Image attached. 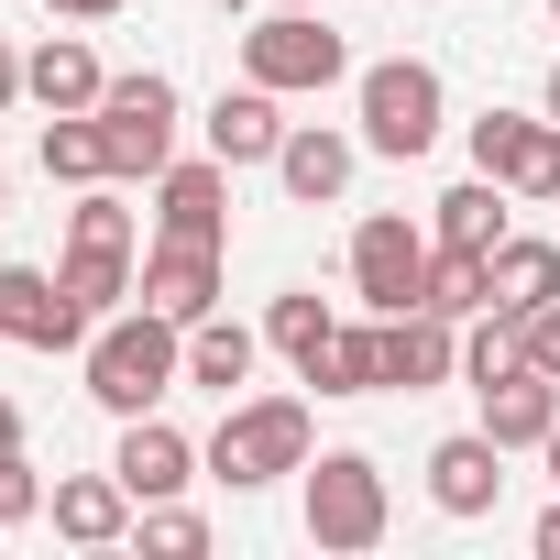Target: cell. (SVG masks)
Wrapping results in <instances>:
<instances>
[{"label": "cell", "instance_id": "cell-1", "mask_svg": "<svg viewBox=\"0 0 560 560\" xmlns=\"http://www.w3.org/2000/svg\"><path fill=\"white\" fill-rule=\"evenodd\" d=\"M187 385V330L165 319V308H132V319H100L89 330V396L110 407V418H143V407H165Z\"/></svg>", "mask_w": 560, "mask_h": 560}, {"label": "cell", "instance_id": "cell-2", "mask_svg": "<svg viewBox=\"0 0 560 560\" xmlns=\"http://www.w3.org/2000/svg\"><path fill=\"white\" fill-rule=\"evenodd\" d=\"M308 451H319L308 396H231V418L209 429V472H220L231 494H253V483H275V472H308Z\"/></svg>", "mask_w": 560, "mask_h": 560}, {"label": "cell", "instance_id": "cell-3", "mask_svg": "<svg viewBox=\"0 0 560 560\" xmlns=\"http://www.w3.org/2000/svg\"><path fill=\"white\" fill-rule=\"evenodd\" d=\"M352 110H363V154L418 165V154L440 143V121H451V89H440V67H429V56H385V67H363V78H352Z\"/></svg>", "mask_w": 560, "mask_h": 560}, {"label": "cell", "instance_id": "cell-4", "mask_svg": "<svg viewBox=\"0 0 560 560\" xmlns=\"http://www.w3.org/2000/svg\"><path fill=\"white\" fill-rule=\"evenodd\" d=\"M242 78H264L275 100H308V89H341L352 78V45L319 23V12H264L242 34Z\"/></svg>", "mask_w": 560, "mask_h": 560}, {"label": "cell", "instance_id": "cell-5", "mask_svg": "<svg viewBox=\"0 0 560 560\" xmlns=\"http://www.w3.org/2000/svg\"><path fill=\"white\" fill-rule=\"evenodd\" d=\"M100 132H110V187L121 176H165L176 165V78L165 67H132L100 89Z\"/></svg>", "mask_w": 560, "mask_h": 560}, {"label": "cell", "instance_id": "cell-6", "mask_svg": "<svg viewBox=\"0 0 560 560\" xmlns=\"http://www.w3.org/2000/svg\"><path fill=\"white\" fill-rule=\"evenodd\" d=\"M385 516H396V494H385L374 451H308V538L319 549H374Z\"/></svg>", "mask_w": 560, "mask_h": 560}, {"label": "cell", "instance_id": "cell-7", "mask_svg": "<svg viewBox=\"0 0 560 560\" xmlns=\"http://www.w3.org/2000/svg\"><path fill=\"white\" fill-rule=\"evenodd\" d=\"M429 264H440V231H418L407 209H374V220L352 231V298H363L374 319H396V308L429 298Z\"/></svg>", "mask_w": 560, "mask_h": 560}, {"label": "cell", "instance_id": "cell-8", "mask_svg": "<svg viewBox=\"0 0 560 560\" xmlns=\"http://www.w3.org/2000/svg\"><path fill=\"white\" fill-rule=\"evenodd\" d=\"M89 308L67 298V275H34V264H0V341L23 352H89Z\"/></svg>", "mask_w": 560, "mask_h": 560}, {"label": "cell", "instance_id": "cell-9", "mask_svg": "<svg viewBox=\"0 0 560 560\" xmlns=\"http://www.w3.org/2000/svg\"><path fill=\"white\" fill-rule=\"evenodd\" d=\"M154 242H231V165L198 154V165H165L154 176Z\"/></svg>", "mask_w": 560, "mask_h": 560}, {"label": "cell", "instance_id": "cell-10", "mask_svg": "<svg viewBox=\"0 0 560 560\" xmlns=\"http://www.w3.org/2000/svg\"><path fill=\"white\" fill-rule=\"evenodd\" d=\"M198 462H209V451H198L187 429H165L154 407H143V418H121V451H110V472L132 483V505H154V494H187V483H198Z\"/></svg>", "mask_w": 560, "mask_h": 560}, {"label": "cell", "instance_id": "cell-11", "mask_svg": "<svg viewBox=\"0 0 560 560\" xmlns=\"http://www.w3.org/2000/svg\"><path fill=\"white\" fill-rule=\"evenodd\" d=\"M494 494H505V440L494 429H451L429 451V505L440 516H494Z\"/></svg>", "mask_w": 560, "mask_h": 560}, {"label": "cell", "instance_id": "cell-12", "mask_svg": "<svg viewBox=\"0 0 560 560\" xmlns=\"http://www.w3.org/2000/svg\"><path fill=\"white\" fill-rule=\"evenodd\" d=\"M472 396H483V429H494V440H505V451H538V440H549V429H560V374H538V363H527V352H516V363H505V374H483V385H472Z\"/></svg>", "mask_w": 560, "mask_h": 560}, {"label": "cell", "instance_id": "cell-13", "mask_svg": "<svg viewBox=\"0 0 560 560\" xmlns=\"http://www.w3.org/2000/svg\"><path fill=\"white\" fill-rule=\"evenodd\" d=\"M132 298H143V308H165L176 330H198V319L220 308V253H209V242H154Z\"/></svg>", "mask_w": 560, "mask_h": 560}, {"label": "cell", "instance_id": "cell-14", "mask_svg": "<svg viewBox=\"0 0 560 560\" xmlns=\"http://www.w3.org/2000/svg\"><path fill=\"white\" fill-rule=\"evenodd\" d=\"M198 132H209V154H220V165H275V143H287L298 121L275 110V89H264V78H242V89H220V100H209V121H198Z\"/></svg>", "mask_w": 560, "mask_h": 560}, {"label": "cell", "instance_id": "cell-15", "mask_svg": "<svg viewBox=\"0 0 560 560\" xmlns=\"http://www.w3.org/2000/svg\"><path fill=\"white\" fill-rule=\"evenodd\" d=\"M462 374V330L440 319V308H396L385 319V396L407 385V396H429V385H451Z\"/></svg>", "mask_w": 560, "mask_h": 560}, {"label": "cell", "instance_id": "cell-16", "mask_svg": "<svg viewBox=\"0 0 560 560\" xmlns=\"http://www.w3.org/2000/svg\"><path fill=\"white\" fill-rule=\"evenodd\" d=\"M549 298H560V242L505 231V242L483 253V308H494V319H527V308H549Z\"/></svg>", "mask_w": 560, "mask_h": 560}, {"label": "cell", "instance_id": "cell-17", "mask_svg": "<svg viewBox=\"0 0 560 560\" xmlns=\"http://www.w3.org/2000/svg\"><path fill=\"white\" fill-rule=\"evenodd\" d=\"M352 165H363V143H352V132H330V121H298L287 143H275V176H287V198H298V209H330V198L352 187Z\"/></svg>", "mask_w": 560, "mask_h": 560}, {"label": "cell", "instance_id": "cell-18", "mask_svg": "<svg viewBox=\"0 0 560 560\" xmlns=\"http://www.w3.org/2000/svg\"><path fill=\"white\" fill-rule=\"evenodd\" d=\"M45 516H56V538L110 549V538H132V483H121V472H67V483L45 494Z\"/></svg>", "mask_w": 560, "mask_h": 560}, {"label": "cell", "instance_id": "cell-19", "mask_svg": "<svg viewBox=\"0 0 560 560\" xmlns=\"http://www.w3.org/2000/svg\"><path fill=\"white\" fill-rule=\"evenodd\" d=\"M100 89H110V67L89 56V34H45L23 56V100H45V110H100Z\"/></svg>", "mask_w": 560, "mask_h": 560}, {"label": "cell", "instance_id": "cell-20", "mask_svg": "<svg viewBox=\"0 0 560 560\" xmlns=\"http://www.w3.org/2000/svg\"><path fill=\"white\" fill-rule=\"evenodd\" d=\"M298 385H319V396H385V319H341L298 363Z\"/></svg>", "mask_w": 560, "mask_h": 560}, {"label": "cell", "instance_id": "cell-21", "mask_svg": "<svg viewBox=\"0 0 560 560\" xmlns=\"http://www.w3.org/2000/svg\"><path fill=\"white\" fill-rule=\"evenodd\" d=\"M253 363H264V330H242V319H220V308L187 330V385H209L220 407L253 385Z\"/></svg>", "mask_w": 560, "mask_h": 560}, {"label": "cell", "instance_id": "cell-22", "mask_svg": "<svg viewBox=\"0 0 560 560\" xmlns=\"http://www.w3.org/2000/svg\"><path fill=\"white\" fill-rule=\"evenodd\" d=\"M429 231H440L451 253H494V242H505V176H483V165H472V176L429 209Z\"/></svg>", "mask_w": 560, "mask_h": 560}, {"label": "cell", "instance_id": "cell-23", "mask_svg": "<svg viewBox=\"0 0 560 560\" xmlns=\"http://www.w3.org/2000/svg\"><path fill=\"white\" fill-rule=\"evenodd\" d=\"M45 176H56V187H110V132H100V110H45Z\"/></svg>", "mask_w": 560, "mask_h": 560}, {"label": "cell", "instance_id": "cell-24", "mask_svg": "<svg viewBox=\"0 0 560 560\" xmlns=\"http://www.w3.org/2000/svg\"><path fill=\"white\" fill-rule=\"evenodd\" d=\"M505 198H560V121H549V110L516 132V154H505Z\"/></svg>", "mask_w": 560, "mask_h": 560}, {"label": "cell", "instance_id": "cell-25", "mask_svg": "<svg viewBox=\"0 0 560 560\" xmlns=\"http://www.w3.org/2000/svg\"><path fill=\"white\" fill-rule=\"evenodd\" d=\"M56 275H67V298H78L89 319H110V308L132 298V253H67Z\"/></svg>", "mask_w": 560, "mask_h": 560}, {"label": "cell", "instance_id": "cell-26", "mask_svg": "<svg viewBox=\"0 0 560 560\" xmlns=\"http://www.w3.org/2000/svg\"><path fill=\"white\" fill-rule=\"evenodd\" d=\"M330 330H341V319H330V308H319L308 287H287V298H275V308H264V341H275V352H287V363H308V352H319Z\"/></svg>", "mask_w": 560, "mask_h": 560}, {"label": "cell", "instance_id": "cell-27", "mask_svg": "<svg viewBox=\"0 0 560 560\" xmlns=\"http://www.w3.org/2000/svg\"><path fill=\"white\" fill-rule=\"evenodd\" d=\"M67 253H132V209H121L110 187H89V198L67 209Z\"/></svg>", "mask_w": 560, "mask_h": 560}, {"label": "cell", "instance_id": "cell-28", "mask_svg": "<svg viewBox=\"0 0 560 560\" xmlns=\"http://www.w3.org/2000/svg\"><path fill=\"white\" fill-rule=\"evenodd\" d=\"M132 538H143V549H165V560H198V549H209V516H198V505H176V494H154V505L132 516Z\"/></svg>", "mask_w": 560, "mask_h": 560}, {"label": "cell", "instance_id": "cell-29", "mask_svg": "<svg viewBox=\"0 0 560 560\" xmlns=\"http://www.w3.org/2000/svg\"><path fill=\"white\" fill-rule=\"evenodd\" d=\"M418 308H440V319H472L483 308V253H451L440 242V264H429V298Z\"/></svg>", "mask_w": 560, "mask_h": 560}, {"label": "cell", "instance_id": "cell-30", "mask_svg": "<svg viewBox=\"0 0 560 560\" xmlns=\"http://www.w3.org/2000/svg\"><path fill=\"white\" fill-rule=\"evenodd\" d=\"M45 494H56V483H45V472H34L23 451H0V527H23V516H45Z\"/></svg>", "mask_w": 560, "mask_h": 560}, {"label": "cell", "instance_id": "cell-31", "mask_svg": "<svg viewBox=\"0 0 560 560\" xmlns=\"http://www.w3.org/2000/svg\"><path fill=\"white\" fill-rule=\"evenodd\" d=\"M516 132H527V110H483V121H472V165H483V176H505Z\"/></svg>", "mask_w": 560, "mask_h": 560}, {"label": "cell", "instance_id": "cell-32", "mask_svg": "<svg viewBox=\"0 0 560 560\" xmlns=\"http://www.w3.org/2000/svg\"><path fill=\"white\" fill-rule=\"evenodd\" d=\"M516 352H527V363H538V374H560V298H549V308H527V319H516Z\"/></svg>", "mask_w": 560, "mask_h": 560}, {"label": "cell", "instance_id": "cell-33", "mask_svg": "<svg viewBox=\"0 0 560 560\" xmlns=\"http://www.w3.org/2000/svg\"><path fill=\"white\" fill-rule=\"evenodd\" d=\"M45 12H56V23H110L121 0H45Z\"/></svg>", "mask_w": 560, "mask_h": 560}, {"label": "cell", "instance_id": "cell-34", "mask_svg": "<svg viewBox=\"0 0 560 560\" xmlns=\"http://www.w3.org/2000/svg\"><path fill=\"white\" fill-rule=\"evenodd\" d=\"M12 100H23V56H12V45H0V110H12Z\"/></svg>", "mask_w": 560, "mask_h": 560}, {"label": "cell", "instance_id": "cell-35", "mask_svg": "<svg viewBox=\"0 0 560 560\" xmlns=\"http://www.w3.org/2000/svg\"><path fill=\"white\" fill-rule=\"evenodd\" d=\"M0 451H23V407L12 396H0Z\"/></svg>", "mask_w": 560, "mask_h": 560}, {"label": "cell", "instance_id": "cell-36", "mask_svg": "<svg viewBox=\"0 0 560 560\" xmlns=\"http://www.w3.org/2000/svg\"><path fill=\"white\" fill-rule=\"evenodd\" d=\"M538 560H560V505H549V516H538Z\"/></svg>", "mask_w": 560, "mask_h": 560}, {"label": "cell", "instance_id": "cell-37", "mask_svg": "<svg viewBox=\"0 0 560 560\" xmlns=\"http://www.w3.org/2000/svg\"><path fill=\"white\" fill-rule=\"evenodd\" d=\"M538 462H549V483H560V429H549V440H538Z\"/></svg>", "mask_w": 560, "mask_h": 560}, {"label": "cell", "instance_id": "cell-38", "mask_svg": "<svg viewBox=\"0 0 560 560\" xmlns=\"http://www.w3.org/2000/svg\"><path fill=\"white\" fill-rule=\"evenodd\" d=\"M538 110H549V121H560V67H549V100H538Z\"/></svg>", "mask_w": 560, "mask_h": 560}, {"label": "cell", "instance_id": "cell-39", "mask_svg": "<svg viewBox=\"0 0 560 560\" xmlns=\"http://www.w3.org/2000/svg\"><path fill=\"white\" fill-rule=\"evenodd\" d=\"M275 12H319V0H275Z\"/></svg>", "mask_w": 560, "mask_h": 560}, {"label": "cell", "instance_id": "cell-40", "mask_svg": "<svg viewBox=\"0 0 560 560\" xmlns=\"http://www.w3.org/2000/svg\"><path fill=\"white\" fill-rule=\"evenodd\" d=\"M0 220H12V176H0Z\"/></svg>", "mask_w": 560, "mask_h": 560}, {"label": "cell", "instance_id": "cell-41", "mask_svg": "<svg viewBox=\"0 0 560 560\" xmlns=\"http://www.w3.org/2000/svg\"><path fill=\"white\" fill-rule=\"evenodd\" d=\"M549 23H560V0H549Z\"/></svg>", "mask_w": 560, "mask_h": 560}]
</instances>
